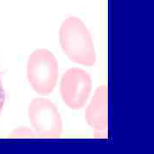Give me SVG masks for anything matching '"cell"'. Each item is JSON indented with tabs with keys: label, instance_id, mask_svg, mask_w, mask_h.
<instances>
[{
	"label": "cell",
	"instance_id": "6da1fadb",
	"mask_svg": "<svg viewBox=\"0 0 154 154\" xmlns=\"http://www.w3.org/2000/svg\"><path fill=\"white\" fill-rule=\"evenodd\" d=\"M61 47L69 59L83 66H93L96 51L91 33L83 22L71 17L65 19L59 30Z\"/></svg>",
	"mask_w": 154,
	"mask_h": 154
},
{
	"label": "cell",
	"instance_id": "7a4b0ae2",
	"mask_svg": "<svg viewBox=\"0 0 154 154\" xmlns=\"http://www.w3.org/2000/svg\"><path fill=\"white\" fill-rule=\"evenodd\" d=\"M59 75L57 60L50 51L35 50L27 63V77L31 88L40 95H49L55 89Z\"/></svg>",
	"mask_w": 154,
	"mask_h": 154
},
{
	"label": "cell",
	"instance_id": "3957f363",
	"mask_svg": "<svg viewBox=\"0 0 154 154\" xmlns=\"http://www.w3.org/2000/svg\"><path fill=\"white\" fill-rule=\"evenodd\" d=\"M92 85V78L86 70L80 68L69 69L61 80L62 99L70 109H82L89 99Z\"/></svg>",
	"mask_w": 154,
	"mask_h": 154
},
{
	"label": "cell",
	"instance_id": "277c9868",
	"mask_svg": "<svg viewBox=\"0 0 154 154\" xmlns=\"http://www.w3.org/2000/svg\"><path fill=\"white\" fill-rule=\"evenodd\" d=\"M28 118L36 132L50 137L59 136L63 129L60 113L49 99H34L28 105Z\"/></svg>",
	"mask_w": 154,
	"mask_h": 154
},
{
	"label": "cell",
	"instance_id": "5b68a950",
	"mask_svg": "<svg viewBox=\"0 0 154 154\" xmlns=\"http://www.w3.org/2000/svg\"><path fill=\"white\" fill-rule=\"evenodd\" d=\"M85 118L88 125L96 131H105L107 128V89L98 88L91 103L85 111Z\"/></svg>",
	"mask_w": 154,
	"mask_h": 154
},
{
	"label": "cell",
	"instance_id": "8992f818",
	"mask_svg": "<svg viewBox=\"0 0 154 154\" xmlns=\"http://www.w3.org/2000/svg\"><path fill=\"white\" fill-rule=\"evenodd\" d=\"M5 89L3 88L1 76H0V113L3 110V107H4V105H5Z\"/></svg>",
	"mask_w": 154,
	"mask_h": 154
}]
</instances>
